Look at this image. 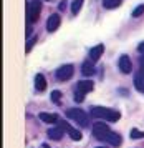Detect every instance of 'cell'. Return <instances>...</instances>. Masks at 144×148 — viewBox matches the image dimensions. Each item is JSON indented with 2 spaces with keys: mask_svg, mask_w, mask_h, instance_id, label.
<instances>
[{
  "mask_svg": "<svg viewBox=\"0 0 144 148\" xmlns=\"http://www.w3.org/2000/svg\"><path fill=\"white\" fill-rule=\"evenodd\" d=\"M121 5V0H103V7L111 10V8H116Z\"/></svg>",
  "mask_w": 144,
  "mask_h": 148,
  "instance_id": "17",
  "label": "cell"
},
{
  "mask_svg": "<svg viewBox=\"0 0 144 148\" xmlns=\"http://www.w3.org/2000/svg\"><path fill=\"white\" fill-rule=\"evenodd\" d=\"M60 22H61L60 15L58 14H52L50 17H48V20H46V30H48V32H55V30L60 27Z\"/></svg>",
  "mask_w": 144,
  "mask_h": 148,
  "instance_id": "9",
  "label": "cell"
},
{
  "mask_svg": "<svg viewBox=\"0 0 144 148\" xmlns=\"http://www.w3.org/2000/svg\"><path fill=\"white\" fill-rule=\"evenodd\" d=\"M93 88H94V83L91 80H79L76 83V87H75V100L76 101H83L86 93H90L93 92Z\"/></svg>",
  "mask_w": 144,
  "mask_h": 148,
  "instance_id": "3",
  "label": "cell"
},
{
  "mask_svg": "<svg viewBox=\"0 0 144 148\" xmlns=\"http://www.w3.org/2000/svg\"><path fill=\"white\" fill-rule=\"evenodd\" d=\"M63 133H65V130L61 127L50 128V130H48V138H52V140H61V138H63Z\"/></svg>",
  "mask_w": 144,
  "mask_h": 148,
  "instance_id": "11",
  "label": "cell"
},
{
  "mask_svg": "<svg viewBox=\"0 0 144 148\" xmlns=\"http://www.w3.org/2000/svg\"><path fill=\"white\" fill-rule=\"evenodd\" d=\"M50 100L53 101V103H55V105H60V103H61V92H60V90H53L52 92V95H50Z\"/></svg>",
  "mask_w": 144,
  "mask_h": 148,
  "instance_id": "18",
  "label": "cell"
},
{
  "mask_svg": "<svg viewBox=\"0 0 144 148\" xmlns=\"http://www.w3.org/2000/svg\"><path fill=\"white\" fill-rule=\"evenodd\" d=\"M43 148H50V147H48V145H43Z\"/></svg>",
  "mask_w": 144,
  "mask_h": 148,
  "instance_id": "26",
  "label": "cell"
},
{
  "mask_svg": "<svg viewBox=\"0 0 144 148\" xmlns=\"http://www.w3.org/2000/svg\"><path fill=\"white\" fill-rule=\"evenodd\" d=\"M118 65H119V70H121L123 73H131L132 63H131V60H129V57H128V55H121V57H119Z\"/></svg>",
  "mask_w": 144,
  "mask_h": 148,
  "instance_id": "8",
  "label": "cell"
},
{
  "mask_svg": "<svg viewBox=\"0 0 144 148\" xmlns=\"http://www.w3.org/2000/svg\"><path fill=\"white\" fill-rule=\"evenodd\" d=\"M73 73H75V67L70 65V63H66V65H61V67L56 70L55 78H56L58 82H66V80H70V78L73 77Z\"/></svg>",
  "mask_w": 144,
  "mask_h": 148,
  "instance_id": "6",
  "label": "cell"
},
{
  "mask_svg": "<svg viewBox=\"0 0 144 148\" xmlns=\"http://www.w3.org/2000/svg\"><path fill=\"white\" fill-rule=\"evenodd\" d=\"M138 53H143L144 55V42H141L138 45Z\"/></svg>",
  "mask_w": 144,
  "mask_h": 148,
  "instance_id": "23",
  "label": "cell"
},
{
  "mask_svg": "<svg viewBox=\"0 0 144 148\" xmlns=\"http://www.w3.org/2000/svg\"><path fill=\"white\" fill-rule=\"evenodd\" d=\"M96 148H108V147H96Z\"/></svg>",
  "mask_w": 144,
  "mask_h": 148,
  "instance_id": "27",
  "label": "cell"
},
{
  "mask_svg": "<svg viewBox=\"0 0 144 148\" xmlns=\"http://www.w3.org/2000/svg\"><path fill=\"white\" fill-rule=\"evenodd\" d=\"M129 136H131L132 140H138V138H144V132H139V130H131V133H129Z\"/></svg>",
  "mask_w": 144,
  "mask_h": 148,
  "instance_id": "20",
  "label": "cell"
},
{
  "mask_svg": "<svg viewBox=\"0 0 144 148\" xmlns=\"http://www.w3.org/2000/svg\"><path fill=\"white\" fill-rule=\"evenodd\" d=\"M40 12H41V0H32L26 8V23L32 25L38 20Z\"/></svg>",
  "mask_w": 144,
  "mask_h": 148,
  "instance_id": "4",
  "label": "cell"
},
{
  "mask_svg": "<svg viewBox=\"0 0 144 148\" xmlns=\"http://www.w3.org/2000/svg\"><path fill=\"white\" fill-rule=\"evenodd\" d=\"M103 52H105V45H103V43H99V45H96V47H93L91 50H90V60H93V62L99 60V57L103 55Z\"/></svg>",
  "mask_w": 144,
  "mask_h": 148,
  "instance_id": "10",
  "label": "cell"
},
{
  "mask_svg": "<svg viewBox=\"0 0 144 148\" xmlns=\"http://www.w3.org/2000/svg\"><path fill=\"white\" fill-rule=\"evenodd\" d=\"M121 141H123V138H121V136H119L118 133H109L108 135V138H106V143H108V145H111V147H119V145H121Z\"/></svg>",
  "mask_w": 144,
  "mask_h": 148,
  "instance_id": "12",
  "label": "cell"
},
{
  "mask_svg": "<svg viewBox=\"0 0 144 148\" xmlns=\"http://www.w3.org/2000/svg\"><path fill=\"white\" fill-rule=\"evenodd\" d=\"M81 72H83V75H94L96 73V68L93 65V60H86L81 65Z\"/></svg>",
  "mask_w": 144,
  "mask_h": 148,
  "instance_id": "14",
  "label": "cell"
},
{
  "mask_svg": "<svg viewBox=\"0 0 144 148\" xmlns=\"http://www.w3.org/2000/svg\"><path fill=\"white\" fill-rule=\"evenodd\" d=\"M91 130H93V135H94L99 141H106L108 135L111 133V130L108 128V125H106V123H103V121L94 123V125L91 127Z\"/></svg>",
  "mask_w": 144,
  "mask_h": 148,
  "instance_id": "5",
  "label": "cell"
},
{
  "mask_svg": "<svg viewBox=\"0 0 144 148\" xmlns=\"http://www.w3.org/2000/svg\"><path fill=\"white\" fill-rule=\"evenodd\" d=\"M144 14V3H141V5H138V7L132 10V17H139V15Z\"/></svg>",
  "mask_w": 144,
  "mask_h": 148,
  "instance_id": "21",
  "label": "cell"
},
{
  "mask_svg": "<svg viewBox=\"0 0 144 148\" xmlns=\"http://www.w3.org/2000/svg\"><path fill=\"white\" fill-rule=\"evenodd\" d=\"M83 2H85V0H75V2L71 3V14L73 15H78L79 8H81V5H83Z\"/></svg>",
  "mask_w": 144,
  "mask_h": 148,
  "instance_id": "19",
  "label": "cell"
},
{
  "mask_svg": "<svg viewBox=\"0 0 144 148\" xmlns=\"http://www.w3.org/2000/svg\"><path fill=\"white\" fill-rule=\"evenodd\" d=\"M35 42H37V37H30L28 38V42H26V47H25V50H26V53L32 50V47L35 45Z\"/></svg>",
  "mask_w": 144,
  "mask_h": 148,
  "instance_id": "22",
  "label": "cell"
},
{
  "mask_svg": "<svg viewBox=\"0 0 144 148\" xmlns=\"http://www.w3.org/2000/svg\"><path fill=\"white\" fill-rule=\"evenodd\" d=\"M65 7H66V0H61V2H60V5H58V8H60V10H63Z\"/></svg>",
  "mask_w": 144,
  "mask_h": 148,
  "instance_id": "24",
  "label": "cell"
},
{
  "mask_svg": "<svg viewBox=\"0 0 144 148\" xmlns=\"http://www.w3.org/2000/svg\"><path fill=\"white\" fill-rule=\"evenodd\" d=\"M46 2H50V0H46Z\"/></svg>",
  "mask_w": 144,
  "mask_h": 148,
  "instance_id": "28",
  "label": "cell"
},
{
  "mask_svg": "<svg viewBox=\"0 0 144 148\" xmlns=\"http://www.w3.org/2000/svg\"><path fill=\"white\" fill-rule=\"evenodd\" d=\"M134 87H136V90L138 92H141V93H144V73L141 72L138 75H134Z\"/></svg>",
  "mask_w": 144,
  "mask_h": 148,
  "instance_id": "15",
  "label": "cell"
},
{
  "mask_svg": "<svg viewBox=\"0 0 144 148\" xmlns=\"http://www.w3.org/2000/svg\"><path fill=\"white\" fill-rule=\"evenodd\" d=\"M35 88H37L38 92H43V90L46 88V78L41 73H38L37 77H35Z\"/></svg>",
  "mask_w": 144,
  "mask_h": 148,
  "instance_id": "16",
  "label": "cell"
},
{
  "mask_svg": "<svg viewBox=\"0 0 144 148\" xmlns=\"http://www.w3.org/2000/svg\"><path fill=\"white\" fill-rule=\"evenodd\" d=\"M60 127H61V128H63V130L66 132V133L70 135V138H71V140H75V141H79L81 138H83V135H81V132H78L76 128L70 127V125H68L66 121L60 120Z\"/></svg>",
  "mask_w": 144,
  "mask_h": 148,
  "instance_id": "7",
  "label": "cell"
},
{
  "mask_svg": "<svg viewBox=\"0 0 144 148\" xmlns=\"http://www.w3.org/2000/svg\"><path fill=\"white\" fill-rule=\"evenodd\" d=\"M90 115L93 118H99V120H106V121H118L121 118V113L118 110L106 108V107H93L90 110Z\"/></svg>",
  "mask_w": 144,
  "mask_h": 148,
  "instance_id": "1",
  "label": "cell"
},
{
  "mask_svg": "<svg viewBox=\"0 0 144 148\" xmlns=\"http://www.w3.org/2000/svg\"><path fill=\"white\" fill-rule=\"evenodd\" d=\"M66 116L71 118L73 121H76L79 127H83V128H90L91 127V121H90L91 115L86 113V112H83L81 108H68V110H66Z\"/></svg>",
  "mask_w": 144,
  "mask_h": 148,
  "instance_id": "2",
  "label": "cell"
},
{
  "mask_svg": "<svg viewBox=\"0 0 144 148\" xmlns=\"http://www.w3.org/2000/svg\"><path fill=\"white\" fill-rule=\"evenodd\" d=\"M38 116H40V120L43 121V123H56V121H58V115H55V113H46V112H41Z\"/></svg>",
  "mask_w": 144,
  "mask_h": 148,
  "instance_id": "13",
  "label": "cell"
},
{
  "mask_svg": "<svg viewBox=\"0 0 144 148\" xmlns=\"http://www.w3.org/2000/svg\"><path fill=\"white\" fill-rule=\"evenodd\" d=\"M139 62H141V72L144 73V55L141 57V60H139Z\"/></svg>",
  "mask_w": 144,
  "mask_h": 148,
  "instance_id": "25",
  "label": "cell"
}]
</instances>
